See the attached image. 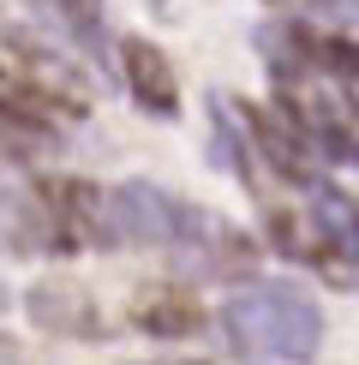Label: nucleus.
Instances as JSON below:
<instances>
[{
  "mask_svg": "<svg viewBox=\"0 0 359 365\" xmlns=\"http://www.w3.org/2000/svg\"><path fill=\"white\" fill-rule=\"evenodd\" d=\"M222 341L246 365H311L323 347V312L299 282H246L216 312Z\"/></svg>",
  "mask_w": 359,
  "mask_h": 365,
  "instance_id": "obj_1",
  "label": "nucleus"
},
{
  "mask_svg": "<svg viewBox=\"0 0 359 365\" xmlns=\"http://www.w3.org/2000/svg\"><path fill=\"white\" fill-rule=\"evenodd\" d=\"M0 90L19 96L24 108L60 114V120H84L96 108V84H90L84 60L30 24L0 30Z\"/></svg>",
  "mask_w": 359,
  "mask_h": 365,
  "instance_id": "obj_2",
  "label": "nucleus"
},
{
  "mask_svg": "<svg viewBox=\"0 0 359 365\" xmlns=\"http://www.w3.org/2000/svg\"><path fill=\"white\" fill-rule=\"evenodd\" d=\"M30 192H36V204H42V222H48V240H54L60 257L120 246L114 216H108V192L102 186H90L78 174H42Z\"/></svg>",
  "mask_w": 359,
  "mask_h": 365,
  "instance_id": "obj_3",
  "label": "nucleus"
},
{
  "mask_svg": "<svg viewBox=\"0 0 359 365\" xmlns=\"http://www.w3.org/2000/svg\"><path fill=\"white\" fill-rule=\"evenodd\" d=\"M108 216H114V240L120 246H150V252H174L192 234L198 204L150 186V180H120L108 192Z\"/></svg>",
  "mask_w": 359,
  "mask_h": 365,
  "instance_id": "obj_4",
  "label": "nucleus"
},
{
  "mask_svg": "<svg viewBox=\"0 0 359 365\" xmlns=\"http://www.w3.org/2000/svg\"><path fill=\"white\" fill-rule=\"evenodd\" d=\"M239 114H246V132H251V150L276 168L281 180H293V186H318V168H323V156H318V144L299 132V120L281 108H258V102H234Z\"/></svg>",
  "mask_w": 359,
  "mask_h": 365,
  "instance_id": "obj_5",
  "label": "nucleus"
},
{
  "mask_svg": "<svg viewBox=\"0 0 359 365\" xmlns=\"http://www.w3.org/2000/svg\"><path fill=\"white\" fill-rule=\"evenodd\" d=\"M168 257H174L180 276H192V282H228V276H246L258 252H251V240L239 234V227H228L222 216L198 210V216H192V234L180 240Z\"/></svg>",
  "mask_w": 359,
  "mask_h": 365,
  "instance_id": "obj_6",
  "label": "nucleus"
},
{
  "mask_svg": "<svg viewBox=\"0 0 359 365\" xmlns=\"http://www.w3.org/2000/svg\"><path fill=\"white\" fill-rule=\"evenodd\" d=\"M114 54H120L126 96L138 102L150 120H174V114H180V78H174L168 48H162V42H150V36H126Z\"/></svg>",
  "mask_w": 359,
  "mask_h": 365,
  "instance_id": "obj_7",
  "label": "nucleus"
},
{
  "mask_svg": "<svg viewBox=\"0 0 359 365\" xmlns=\"http://www.w3.org/2000/svg\"><path fill=\"white\" fill-rule=\"evenodd\" d=\"M24 317L42 336H60V341H96L102 336V312L78 282H36L24 294Z\"/></svg>",
  "mask_w": 359,
  "mask_h": 365,
  "instance_id": "obj_8",
  "label": "nucleus"
},
{
  "mask_svg": "<svg viewBox=\"0 0 359 365\" xmlns=\"http://www.w3.org/2000/svg\"><path fill=\"white\" fill-rule=\"evenodd\" d=\"M126 317H132V329L150 336V341H186V336H198V329H204V306L186 294V287H168V282L132 294Z\"/></svg>",
  "mask_w": 359,
  "mask_h": 365,
  "instance_id": "obj_9",
  "label": "nucleus"
},
{
  "mask_svg": "<svg viewBox=\"0 0 359 365\" xmlns=\"http://www.w3.org/2000/svg\"><path fill=\"white\" fill-rule=\"evenodd\" d=\"M30 12H36L42 24L54 30V36H66L78 54H90L102 66V54H108V24H102V0H24Z\"/></svg>",
  "mask_w": 359,
  "mask_h": 365,
  "instance_id": "obj_10",
  "label": "nucleus"
},
{
  "mask_svg": "<svg viewBox=\"0 0 359 365\" xmlns=\"http://www.w3.org/2000/svg\"><path fill=\"white\" fill-rule=\"evenodd\" d=\"M0 252H12V257L54 252V240H48V222H42L36 192L6 186V162H0Z\"/></svg>",
  "mask_w": 359,
  "mask_h": 365,
  "instance_id": "obj_11",
  "label": "nucleus"
},
{
  "mask_svg": "<svg viewBox=\"0 0 359 365\" xmlns=\"http://www.w3.org/2000/svg\"><path fill=\"white\" fill-rule=\"evenodd\" d=\"M209 132H216V168L234 180H251V132H239L228 96H209Z\"/></svg>",
  "mask_w": 359,
  "mask_h": 365,
  "instance_id": "obj_12",
  "label": "nucleus"
},
{
  "mask_svg": "<svg viewBox=\"0 0 359 365\" xmlns=\"http://www.w3.org/2000/svg\"><path fill=\"white\" fill-rule=\"evenodd\" d=\"M276 19H306V24H329V30H353L359 24V0H264Z\"/></svg>",
  "mask_w": 359,
  "mask_h": 365,
  "instance_id": "obj_13",
  "label": "nucleus"
},
{
  "mask_svg": "<svg viewBox=\"0 0 359 365\" xmlns=\"http://www.w3.org/2000/svg\"><path fill=\"white\" fill-rule=\"evenodd\" d=\"M138 365H209V359H138Z\"/></svg>",
  "mask_w": 359,
  "mask_h": 365,
  "instance_id": "obj_14",
  "label": "nucleus"
},
{
  "mask_svg": "<svg viewBox=\"0 0 359 365\" xmlns=\"http://www.w3.org/2000/svg\"><path fill=\"white\" fill-rule=\"evenodd\" d=\"M6 306H12V294H6V287H0V312H6Z\"/></svg>",
  "mask_w": 359,
  "mask_h": 365,
  "instance_id": "obj_15",
  "label": "nucleus"
}]
</instances>
